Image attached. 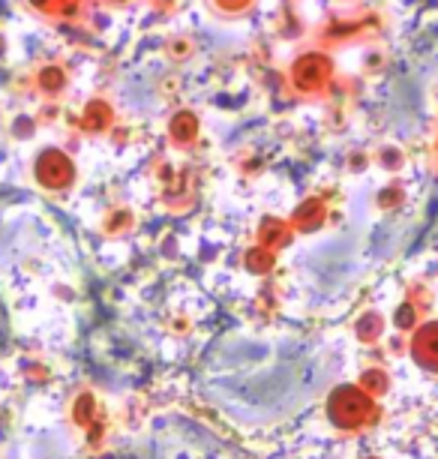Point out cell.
Wrapping results in <instances>:
<instances>
[{
    "label": "cell",
    "instance_id": "6da1fadb",
    "mask_svg": "<svg viewBox=\"0 0 438 459\" xmlns=\"http://www.w3.org/2000/svg\"><path fill=\"white\" fill-rule=\"evenodd\" d=\"M369 411V400L364 394L351 391V387H346V391H339L337 396H333V405H331V414L337 423H346V427H355V423H360L366 418Z\"/></svg>",
    "mask_w": 438,
    "mask_h": 459
},
{
    "label": "cell",
    "instance_id": "7a4b0ae2",
    "mask_svg": "<svg viewBox=\"0 0 438 459\" xmlns=\"http://www.w3.org/2000/svg\"><path fill=\"white\" fill-rule=\"evenodd\" d=\"M417 354H420V360L438 367V327H426V331L417 336Z\"/></svg>",
    "mask_w": 438,
    "mask_h": 459
}]
</instances>
